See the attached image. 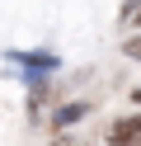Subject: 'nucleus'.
Wrapping results in <instances>:
<instances>
[{"mask_svg": "<svg viewBox=\"0 0 141 146\" xmlns=\"http://www.w3.org/2000/svg\"><path fill=\"white\" fill-rule=\"evenodd\" d=\"M127 57H136V61H141V38H132V42H127Z\"/></svg>", "mask_w": 141, "mask_h": 146, "instance_id": "7ed1b4c3", "label": "nucleus"}, {"mask_svg": "<svg viewBox=\"0 0 141 146\" xmlns=\"http://www.w3.org/2000/svg\"><path fill=\"white\" fill-rule=\"evenodd\" d=\"M75 118H80V104H66V108H61V113H56V118H52V123H56V127H71V123H75Z\"/></svg>", "mask_w": 141, "mask_h": 146, "instance_id": "f03ea898", "label": "nucleus"}, {"mask_svg": "<svg viewBox=\"0 0 141 146\" xmlns=\"http://www.w3.org/2000/svg\"><path fill=\"white\" fill-rule=\"evenodd\" d=\"M52 146H75V141H66V137H61V141H52Z\"/></svg>", "mask_w": 141, "mask_h": 146, "instance_id": "20e7f679", "label": "nucleus"}, {"mask_svg": "<svg viewBox=\"0 0 141 146\" xmlns=\"http://www.w3.org/2000/svg\"><path fill=\"white\" fill-rule=\"evenodd\" d=\"M136 19H141V10H136Z\"/></svg>", "mask_w": 141, "mask_h": 146, "instance_id": "39448f33", "label": "nucleus"}, {"mask_svg": "<svg viewBox=\"0 0 141 146\" xmlns=\"http://www.w3.org/2000/svg\"><path fill=\"white\" fill-rule=\"evenodd\" d=\"M108 146H141V113L118 118V123H113V132H108Z\"/></svg>", "mask_w": 141, "mask_h": 146, "instance_id": "f257e3e1", "label": "nucleus"}]
</instances>
